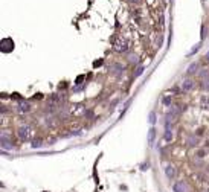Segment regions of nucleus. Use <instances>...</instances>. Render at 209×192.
<instances>
[{"instance_id": "obj_11", "label": "nucleus", "mask_w": 209, "mask_h": 192, "mask_svg": "<svg viewBox=\"0 0 209 192\" xmlns=\"http://www.w3.org/2000/svg\"><path fill=\"white\" fill-rule=\"evenodd\" d=\"M32 146H34V148H40V146H41V142H40V140H34Z\"/></svg>"}, {"instance_id": "obj_4", "label": "nucleus", "mask_w": 209, "mask_h": 192, "mask_svg": "<svg viewBox=\"0 0 209 192\" xmlns=\"http://www.w3.org/2000/svg\"><path fill=\"white\" fill-rule=\"evenodd\" d=\"M192 88H194V81H192V79H186V81L182 82V90H183V91H189V90H192Z\"/></svg>"}, {"instance_id": "obj_10", "label": "nucleus", "mask_w": 209, "mask_h": 192, "mask_svg": "<svg viewBox=\"0 0 209 192\" xmlns=\"http://www.w3.org/2000/svg\"><path fill=\"white\" fill-rule=\"evenodd\" d=\"M154 122H156V115L150 113V124H154Z\"/></svg>"}, {"instance_id": "obj_8", "label": "nucleus", "mask_w": 209, "mask_h": 192, "mask_svg": "<svg viewBox=\"0 0 209 192\" xmlns=\"http://www.w3.org/2000/svg\"><path fill=\"white\" fill-rule=\"evenodd\" d=\"M201 107L204 110H209V98H207V96H203V98H201Z\"/></svg>"}, {"instance_id": "obj_3", "label": "nucleus", "mask_w": 209, "mask_h": 192, "mask_svg": "<svg viewBox=\"0 0 209 192\" xmlns=\"http://www.w3.org/2000/svg\"><path fill=\"white\" fill-rule=\"evenodd\" d=\"M172 189H174V192H188V184H186V181L182 180V181L174 183Z\"/></svg>"}, {"instance_id": "obj_2", "label": "nucleus", "mask_w": 209, "mask_h": 192, "mask_svg": "<svg viewBox=\"0 0 209 192\" xmlns=\"http://www.w3.org/2000/svg\"><path fill=\"white\" fill-rule=\"evenodd\" d=\"M128 49V41L125 38H119L116 43H115V50L116 52H125Z\"/></svg>"}, {"instance_id": "obj_6", "label": "nucleus", "mask_w": 209, "mask_h": 192, "mask_svg": "<svg viewBox=\"0 0 209 192\" xmlns=\"http://www.w3.org/2000/svg\"><path fill=\"white\" fill-rule=\"evenodd\" d=\"M19 110H20L22 113H28V111L31 110V105H29L28 102H22V104L19 105Z\"/></svg>"}, {"instance_id": "obj_7", "label": "nucleus", "mask_w": 209, "mask_h": 192, "mask_svg": "<svg viewBox=\"0 0 209 192\" xmlns=\"http://www.w3.org/2000/svg\"><path fill=\"white\" fill-rule=\"evenodd\" d=\"M154 137H156V130L151 128V130L148 131V143H150V145L154 143Z\"/></svg>"}, {"instance_id": "obj_5", "label": "nucleus", "mask_w": 209, "mask_h": 192, "mask_svg": "<svg viewBox=\"0 0 209 192\" xmlns=\"http://www.w3.org/2000/svg\"><path fill=\"white\" fill-rule=\"evenodd\" d=\"M165 174H166L168 178H174V177H176V168L171 166V165H168V166L165 168Z\"/></svg>"}, {"instance_id": "obj_1", "label": "nucleus", "mask_w": 209, "mask_h": 192, "mask_svg": "<svg viewBox=\"0 0 209 192\" xmlns=\"http://www.w3.org/2000/svg\"><path fill=\"white\" fill-rule=\"evenodd\" d=\"M32 128L31 127H28V125H23V127H20L19 128V131H17V134H19V137L22 139V140H31V137H32Z\"/></svg>"}, {"instance_id": "obj_9", "label": "nucleus", "mask_w": 209, "mask_h": 192, "mask_svg": "<svg viewBox=\"0 0 209 192\" xmlns=\"http://www.w3.org/2000/svg\"><path fill=\"white\" fill-rule=\"evenodd\" d=\"M172 139V133L169 131V130H166V133H165V140H171Z\"/></svg>"}]
</instances>
